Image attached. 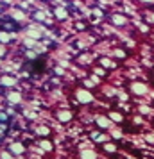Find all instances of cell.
I'll return each instance as SVG.
<instances>
[{"instance_id": "6da1fadb", "label": "cell", "mask_w": 154, "mask_h": 159, "mask_svg": "<svg viewBox=\"0 0 154 159\" xmlns=\"http://www.w3.org/2000/svg\"><path fill=\"white\" fill-rule=\"evenodd\" d=\"M77 98H79L81 102H90V100H91V95H90L88 91L81 89V91H77Z\"/></svg>"}, {"instance_id": "7a4b0ae2", "label": "cell", "mask_w": 154, "mask_h": 159, "mask_svg": "<svg viewBox=\"0 0 154 159\" xmlns=\"http://www.w3.org/2000/svg\"><path fill=\"white\" fill-rule=\"evenodd\" d=\"M0 82H2L4 86H13L16 80L13 79V77H2V79H0Z\"/></svg>"}, {"instance_id": "3957f363", "label": "cell", "mask_w": 154, "mask_h": 159, "mask_svg": "<svg viewBox=\"0 0 154 159\" xmlns=\"http://www.w3.org/2000/svg\"><path fill=\"white\" fill-rule=\"evenodd\" d=\"M11 150H13V154H22L23 147L20 143H13V145H11Z\"/></svg>"}, {"instance_id": "277c9868", "label": "cell", "mask_w": 154, "mask_h": 159, "mask_svg": "<svg viewBox=\"0 0 154 159\" xmlns=\"http://www.w3.org/2000/svg\"><path fill=\"white\" fill-rule=\"evenodd\" d=\"M113 23H117V25H124L125 18H124V16H120V15H115V16H113Z\"/></svg>"}, {"instance_id": "5b68a950", "label": "cell", "mask_w": 154, "mask_h": 159, "mask_svg": "<svg viewBox=\"0 0 154 159\" xmlns=\"http://www.w3.org/2000/svg\"><path fill=\"white\" fill-rule=\"evenodd\" d=\"M133 89H134V93H145V86H142V84H133Z\"/></svg>"}, {"instance_id": "8992f818", "label": "cell", "mask_w": 154, "mask_h": 159, "mask_svg": "<svg viewBox=\"0 0 154 159\" xmlns=\"http://www.w3.org/2000/svg\"><path fill=\"white\" fill-rule=\"evenodd\" d=\"M9 100L11 102H20V95L18 93H9Z\"/></svg>"}, {"instance_id": "52a82bcc", "label": "cell", "mask_w": 154, "mask_h": 159, "mask_svg": "<svg viewBox=\"0 0 154 159\" xmlns=\"http://www.w3.org/2000/svg\"><path fill=\"white\" fill-rule=\"evenodd\" d=\"M70 118V113H66V111H63V113H59V120H63V122H66Z\"/></svg>"}, {"instance_id": "ba28073f", "label": "cell", "mask_w": 154, "mask_h": 159, "mask_svg": "<svg viewBox=\"0 0 154 159\" xmlns=\"http://www.w3.org/2000/svg\"><path fill=\"white\" fill-rule=\"evenodd\" d=\"M30 38H40V30H29Z\"/></svg>"}, {"instance_id": "9c48e42d", "label": "cell", "mask_w": 154, "mask_h": 159, "mask_svg": "<svg viewBox=\"0 0 154 159\" xmlns=\"http://www.w3.org/2000/svg\"><path fill=\"white\" fill-rule=\"evenodd\" d=\"M82 157H84V159H93L95 156H93L91 152H84V154H82Z\"/></svg>"}, {"instance_id": "30bf717a", "label": "cell", "mask_w": 154, "mask_h": 159, "mask_svg": "<svg viewBox=\"0 0 154 159\" xmlns=\"http://www.w3.org/2000/svg\"><path fill=\"white\" fill-rule=\"evenodd\" d=\"M7 39H9V36H7V34H4V32H0V41H4V43H6Z\"/></svg>"}, {"instance_id": "8fae6325", "label": "cell", "mask_w": 154, "mask_h": 159, "mask_svg": "<svg viewBox=\"0 0 154 159\" xmlns=\"http://www.w3.org/2000/svg\"><path fill=\"white\" fill-rule=\"evenodd\" d=\"M56 13H58V16H59V18H65V16H66V13L63 11V9H58Z\"/></svg>"}, {"instance_id": "7c38bea8", "label": "cell", "mask_w": 154, "mask_h": 159, "mask_svg": "<svg viewBox=\"0 0 154 159\" xmlns=\"http://www.w3.org/2000/svg\"><path fill=\"white\" fill-rule=\"evenodd\" d=\"M99 123H100V125H108V120H104V118H100V120H99Z\"/></svg>"}, {"instance_id": "4fadbf2b", "label": "cell", "mask_w": 154, "mask_h": 159, "mask_svg": "<svg viewBox=\"0 0 154 159\" xmlns=\"http://www.w3.org/2000/svg\"><path fill=\"white\" fill-rule=\"evenodd\" d=\"M149 20H151V22H154V15H151V16H149Z\"/></svg>"}, {"instance_id": "5bb4252c", "label": "cell", "mask_w": 154, "mask_h": 159, "mask_svg": "<svg viewBox=\"0 0 154 159\" xmlns=\"http://www.w3.org/2000/svg\"><path fill=\"white\" fill-rule=\"evenodd\" d=\"M0 54H4V48H2V47H0Z\"/></svg>"}, {"instance_id": "9a60e30c", "label": "cell", "mask_w": 154, "mask_h": 159, "mask_svg": "<svg viewBox=\"0 0 154 159\" xmlns=\"http://www.w3.org/2000/svg\"><path fill=\"white\" fill-rule=\"evenodd\" d=\"M143 2H152V0H143Z\"/></svg>"}]
</instances>
